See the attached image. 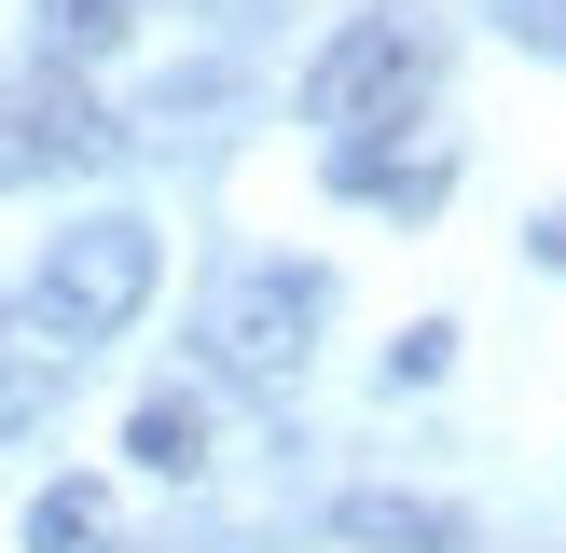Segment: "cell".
Here are the masks:
<instances>
[{
  "label": "cell",
  "mask_w": 566,
  "mask_h": 553,
  "mask_svg": "<svg viewBox=\"0 0 566 553\" xmlns=\"http://www.w3.org/2000/svg\"><path fill=\"white\" fill-rule=\"evenodd\" d=\"M429 83H442V28L387 0V14H346V28L318 42V70H304V125H332V153H346V138L415 125Z\"/></svg>",
  "instance_id": "6da1fadb"
},
{
  "label": "cell",
  "mask_w": 566,
  "mask_h": 553,
  "mask_svg": "<svg viewBox=\"0 0 566 553\" xmlns=\"http://www.w3.org/2000/svg\"><path fill=\"white\" fill-rule=\"evenodd\" d=\"M318 319H332V276L318 263H235L208 291V374L249 387V401H291L304 359H318Z\"/></svg>",
  "instance_id": "7a4b0ae2"
},
{
  "label": "cell",
  "mask_w": 566,
  "mask_h": 553,
  "mask_svg": "<svg viewBox=\"0 0 566 553\" xmlns=\"http://www.w3.org/2000/svg\"><path fill=\"white\" fill-rule=\"evenodd\" d=\"M28 291H42L70 332H97V346H111V332L153 304V221H125V208H111V221H83V236H55Z\"/></svg>",
  "instance_id": "3957f363"
},
{
  "label": "cell",
  "mask_w": 566,
  "mask_h": 553,
  "mask_svg": "<svg viewBox=\"0 0 566 553\" xmlns=\"http://www.w3.org/2000/svg\"><path fill=\"white\" fill-rule=\"evenodd\" d=\"M55 166H111V111L83 70L0 83V180H55Z\"/></svg>",
  "instance_id": "277c9868"
},
{
  "label": "cell",
  "mask_w": 566,
  "mask_h": 553,
  "mask_svg": "<svg viewBox=\"0 0 566 553\" xmlns=\"http://www.w3.org/2000/svg\"><path fill=\"white\" fill-rule=\"evenodd\" d=\"M83 359H97V332H70L42 291H14V304H0V429H14V415H42Z\"/></svg>",
  "instance_id": "5b68a950"
},
{
  "label": "cell",
  "mask_w": 566,
  "mask_h": 553,
  "mask_svg": "<svg viewBox=\"0 0 566 553\" xmlns=\"http://www.w3.org/2000/svg\"><path fill=\"white\" fill-rule=\"evenodd\" d=\"M138 14H249V0H42V55L55 70H97L138 42Z\"/></svg>",
  "instance_id": "8992f818"
},
{
  "label": "cell",
  "mask_w": 566,
  "mask_h": 553,
  "mask_svg": "<svg viewBox=\"0 0 566 553\" xmlns=\"http://www.w3.org/2000/svg\"><path fill=\"white\" fill-rule=\"evenodd\" d=\"M332 525H346L359 553H470V525L442 512V498H401V484H359Z\"/></svg>",
  "instance_id": "52a82bcc"
},
{
  "label": "cell",
  "mask_w": 566,
  "mask_h": 553,
  "mask_svg": "<svg viewBox=\"0 0 566 553\" xmlns=\"http://www.w3.org/2000/svg\"><path fill=\"white\" fill-rule=\"evenodd\" d=\"M125 457L153 470V484H193V470H208V401H193V387H153V401L125 415Z\"/></svg>",
  "instance_id": "ba28073f"
},
{
  "label": "cell",
  "mask_w": 566,
  "mask_h": 553,
  "mask_svg": "<svg viewBox=\"0 0 566 553\" xmlns=\"http://www.w3.org/2000/svg\"><path fill=\"white\" fill-rule=\"evenodd\" d=\"M28 553H125V498L111 484H42L28 498Z\"/></svg>",
  "instance_id": "9c48e42d"
},
{
  "label": "cell",
  "mask_w": 566,
  "mask_h": 553,
  "mask_svg": "<svg viewBox=\"0 0 566 553\" xmlns=\"http://www.w3.org/2000/svg\"><path fill=\"white\" fill-rule=\"evenodd\" d=\"M442 359H457V332H442V319H415V332H401V346H387V387H429V374H442Z\"/></svg>",
  "instance_id": "30bf717a"
},
{
  "label": "cell",
  "mask_w": 566,
  "mask_h": 553,
  "mask_svg": "<svg viewBox=\"0 0 566 553\" xmlns=\"http://www.w3.org/2000/svg\"><path fill=\"white\" fill-rule=\"evenodd\" d=\"M512 42L525 55H566V0H512Z\"/></svg>",
  "instance_id": "8fae6325"
},
{
  "label": "cell",
  "mask_w": 566,
  "mask_h": 553,
  "mask_svg": "<svg viewBox=\"0 0 566 553\" xmlns=\"http://www.w3.org/2000/svg\"><path fill=\"white\" fill-rule=\"evenodd\" d=\"M525 249H539V263L566 276V194H553V208H539V236H525Z\"/></svg>",
  "instance_id": "7c38bea8"
}]
</instances>
